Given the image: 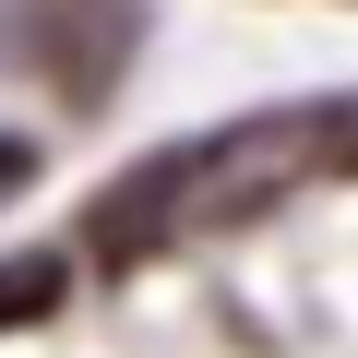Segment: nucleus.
I'll list each match as a JSON object with an SVG mask.
<instances>
[{"mask_svg": "<svg viewBox=\"0 0 358 358\" xmlns=\"http://www.w3.org/2000/svg\"><path fill=\"white\" fill-rule=\"evenodd\" d=\"M155 0H0V48H13L60 108H108Z\"/></svg>", "mask_w": 358, "mask_h": 358, "instance_id": "1", "label": "nucleus"}, {"mask_svg": "<svg viewBox=\"0 0 358 358\" xmlns=\"http://www.w3.org/2000/svg\"><path fill=\"white\" fill-rule=\"evenodd\" d=\"M179 227H203V143H167L131 179H108V192L84 203V227H72V251L108 263V275H131V263L179 251Z\"/></svg>", "mask_w": 358, "mask_h": 358, "instance_id": "2", "label": "nucleus"}, {"mask_svg": "<svg viewBox=\"0 0 358 358\" xmlns=\"http://www.w3.org/2000/svg\"><path fill=\"white\" fill-rule=\"evenodd\" d=\"M72 299V251H24V263H0V334L13 322H48Z\"/></svg>", "mask_w": 358, "mask_h": 358, "instance_id": "3", "label": "nucleus"}, {"mask_svg": "<svg viewBox=\"0 0 358 358\" xmlns=\"http://www.w3.org/2000/svg\"><path fill=\"white\" fill-rule=\"evenodd\" d=\"M310 155H322L334 179H358V96H322V108H310Z\"/></svg>", "mask_w": 358, "mask_h": 358, "instance_id": "4", "label": "nucleus"}, {"mask_svg": "<svg viewBox=\"0 0 358 358\" xmlns=\"http://www.w3.org/2000/svg\"><path fill=\"white\" fill-rule=\"evenodd\" d=\"M24 179H36V143H24V131H0V203H24Z\"/></svg>", "mask_w": 358, "mask_h": 358, "instance_id": "5", "label": "nucleus"}]
</instances>
